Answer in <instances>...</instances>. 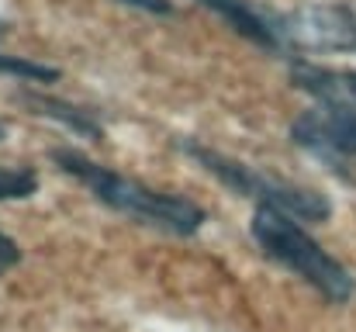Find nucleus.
I'll return each instance as SVG.
<instances>
[{"instance_id": "obj_1", "label": "nucleus", "mask_w": 356, "mask_h": 332, "mask_svg": "<svg viewBox=\"0 0 356 332\" xmlns=\"http://www.w3.org/2000/svg\"><path fill=\"white\" fill-rule=\"evenodd\" d=\"M49 159L56 163L59 173H66L80 187H87V194H94L104 208L128 215L138 225L191 239L208 221V212L197 201H191L184 194H173V191H156V187H149L135 177H124L115 166H104V163L90 159L83 149L56 145V149H49Z\"/></svg>"}, {"instance_id": "obj_10", "label": "nucleus", "mask_w": 356, "mask_h": 332, "mask_svg": "<svg viewBox=\"0 0 356 332\" xmlns=\"http://www.w3.org/2000/svg\"><path fill=\"white\" fill-rule=\"evenodd\" d=\"M38 184H42V180H38V170H35V166H24V163H17V166H0V205L35 198Z\"/></svg>"}, {"instance_id": "obj_4", "label": "nucleus", "mask_w": 356, "mask_h": 332, "mask_svg": "<svg viewBox=\"0 0 356 332\" xmlns=\"http://www.w3.org/2000/svg\"><path fill=\"white\" fill-rule=\"evenodd\" d=\"M280 56H332L356 52V7L350 3H298L277 10Z\"/></svg>"}, {"instance_id": "obj_7", "label": "nucleus", "mask_w": 356, "mask_h": 332, "mask_svg": "<svg viewBox=\"0 0 356 332\" xmlns=\"http://www.w3.org/2000/svg\"><path fill=\"white\" fill-rule=\"evenodd\" d=\"M204 10L222 17L238 38L252 42L263 52H280L277 42V10L259 0H197Z\"/></svg>"}, {"instance_id": "obj_3", "label": "nucleus", "mask_w": 356, "mask_h": 332, "mask_svg": "<svg viewBox=\"0 0 356 332\" xmlns=\"http://www.w3.org/2000/svg\"><path fill=\"white\" fill-rule=\"evenodd\" d=\"M177 149L197 163L211 180H218L225 191H232L238 198L252 201V205H266V208H280L287 215H294L298 221H308V225H322V221L332 219V201L312 187H301V184H291V180H280L252 163H242L236 156L222 152V149H211L197 139H187L180 135L177 139Z\"/></svg>"}, {"instance_id": "obj_5", "label": "nucleus", "mask_w": 356, "mask_h": 332, "mask_svg": "<svg viewBox=\"0 0 356 332\" xmlns=\"http://www.w3.org/2000/svg\"><path fill=\"white\" fill-rule=\"evenodd\" d=\"M291 142L329 170H346L356 163V111L329 104L301 111L291 121Z\"/></svg>"}, {"instance_id": "obj_12", "label": "nucleus", "mask_w": 356, "mask_h": 332, "mask_svg": "<svg viewBox=\"0 0 356 332\" xmlns=\"http://www.w3.org/2000/svg\"><path fill=\"white\" fill-rule=\"evenodd\" d=\"M118 3L131 7V10H142V14H156V17H173L177 14V7L170 0H118Z\"/></svg>"}, {"instance_id": "obj_14", "label": "nucleus", "mask_w": 356, "mask_h": 332, "mask_svg": "<svg viewBox=\"0 0 356 332\" xmlns=\"http://www.w3.org/2000/svg\"><path fill=\"white\" fill-rule=\"evenodd\" d=\"M0 31H7V21H3V17H0Z\"/></svg>"}, {"instance_id": "obj_2", "label": "nucleus", "mask_w": 356, "mask_h": 332, "mask_svg": "<svg viewBox=\"0 0 356 332\" xmlns=\"http://www.w3.org/2000/svg\"><path fill=\"white\" fill-rule=\"evenodd\" d=\"M249 235L266 260H273L277 267L301 277L325 301L346 305L356 294V277L350 274V267L343 260H336L294 215H287L280 208L256 205L252 219H249Z\"/></svg>"}, {"instance_id": "obj_8", "label": "nucleus", "mask_w": 356, "mask_h": 332, "mask_svg": "<svg viewBox=\"0 0 356 332\" xmlns=\"http://www.w3.org/2000/svg\"><path fill=\"white\" fill-rule=\"evenodd\" d=\"M287 77L298 90H305L318 104L356 111V70H332L308 59H291Z\"/></svg>"}, {"instance_id": "obj_6", "label": "nucleus", "mask_w": 356, "mask_h": 332, "mask_svg": "<svg viewBox=\"0 0 356 332\" xmlns=\"http://www.w3.org/2000/svg\"><path fill=\"white\" fill-rule=\"evenodd\" d=\"M10 101L21 104L24 111H31V114H38V118H45V121L63 125L66 132H73V135H80V139H87V142H101V139H104L101 114L94 108H83V104H73V101H66V97L45 94V90L31 87V84H21V87L10 94Z\"/></svg>"}, {"instance_id": "obj_13", "label": "nucleus", "mask_w": 356, "mask_h": 332, "mask_svg": "<svg viewBox=\"0 0 356 332\" xmlns=\"http://www.w3.org/2000/svg\"><path fill=\"white\" fill-rule=\"evenodd\" d=\"M3 135H7V125H3V121H0V142H3Z\"/></svg>"}, {"instance_id": "obj_11", "label": "nucleus", "mask_w": 356, "mask_h": 332, "mask_svg": "<svg viewBox=\"0 0 356 332\" xmlns=\"http://www.w3.org/2000/svg\"><path fill=\"white\" fill-rule=\"evenodd\" d=\"M17 263H21V246H17V239L7 235V232H0V277L10 274Z\"/></svg>"}, {"instance_id": "obj_9", "label": "nucleus", "mask_w": 356, "mask_h": 332, "mask_svg": "<svg viewBox=\"0 0 356 332\" xmlns=\"http://www.w3.org/2000/svg\"><path fill=\"white\" fill-rule=\"evenodd\" d=\"M0 77H10V80H21V84H56L63 73L56 66L38 63V59L0 52Z\"/></svg>"}]
</instances>
